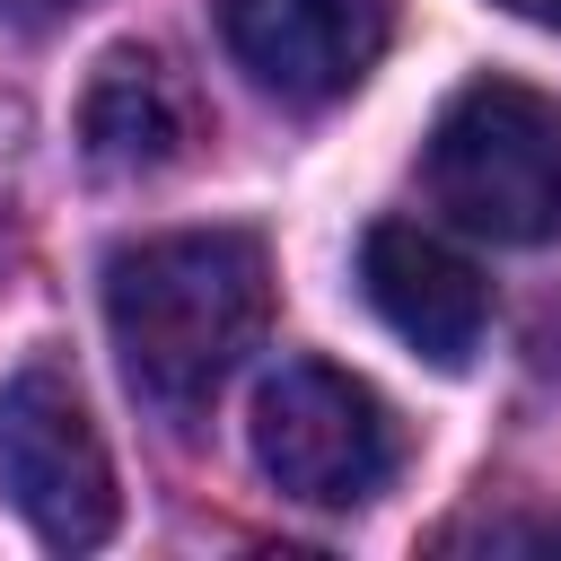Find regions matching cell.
Listing matches in <instances>:
<instances>
[{
  "instance_id": "1",
  "label": "cell",
  "mask_w": 561,
  "mask_h": 561,
  "mask_svg": "<svg viewBox=\"0 0 561 561\" xmlns=\"http://www.w3.org/2000/svg\"><path fill=\"white\" fill-rule=\"evenodd\" d=\"M263 316H272V263L245 228H175L105 263L114 359L131 394L158 412H202L263 342Z\"/></svg>"
},
{
  "instance_id": "2",
  "label": "cell",
  "mask_w": 561,
  "mask_h": 561,
  "mask_svg": "<svg viewBox=\"0 0 561 561\" xmlns=\"http://www.w3.org/2000/svg\"><path fill=\"white\" fill-rule=\"evenodd\" d=\"M430 202L491 245L561 237V105L517 79L456 88L430 131Z\"/></svg>"
},
{
  "instance_id": "3",
  "label": "cell",
  "mask_w": 561,
  "mask_h": 561,
  "mask_svg": "<svg viewBox=\"0 0 561 561\" xmlns=\"http://www.w3.org/2000/svg\"><path fill=\"white\" fill-rule=\"evenodd\" d=\"M254 465L289 500H307V508H368L394 482L403 438H394L386 394L359 386L351 368H333V359H280L254 386Z\"/></svg>"
},
{
  "instance_id": "4",
  "label": "cell",
  "mask_w": 561,
  "mask_h": 561,
  "mask_svg": "<svg viewBox=\"0 0 561 561\" xmlns=\"http://www.w3.org/2000/svg\"><path fill=\"white\" fill-rule=\"evenodd\" d=\"M0 500L53 543L88 552L114 535V465L105 438L61 368H9L0 377Z\"/></svg>"
},
{
  "instance_id": "5",
  "label": "cell",
  "mask_w": 561,
  "mask_h": 561,
  "mask_svg": "<svg viewBox=\"0 0 561 561\" xmlns=\"http://www.w3.org/2000/svg\"><path fill=\"white\" fill-rule=\"evenodd\" d=\"M219 35L280 105H333L377 70L394 0H219Z\"/></svg>"
},
{
  "instance_id": "6",
  "label": "cell",
  "mask_w": 561,
  "mask_h": 561,
  "mask_svg": "<svg viewBox=\"0 0 561 561\" xmlns=\"http://www.w3.org/2000/svg\"><path fill=\"white\" fill-rule=\"evenodd\" d=\"M359 289L368 307L430 359V368H465L482 351V324H491V298H482V272L438 245L430 228L412 219H377L359 237Z\"/></svg>"
},
{
  "instance_id": "7",
  "label": "cell",
  "mask_w": 561,
  "mask_h": 561,
  "mask_svg": "<svg viewBox=\"0 0 561 561\" xmlns=\"http://www.w3.org/2000/svg\"><path fill=\"white\" fill-rule=\"evenodd\" d=\"M79 149L105 175H158L193 149V88L175 79L167 53L149 44H114L79 96Z\"/></svg>"
},
{
  "instance_id": "8",
  "label": "cell",
  "mask_w": 561,
  "mask_h": 561,
  "mask_svg": "<svg viewBox=\"0 0 561 561\" xmlns=\"http://www.w3.org/2000/svg\"><path fill=\"white\" fill-rule=\"evenodd\" d=\"M500 9L526 18V26H552V35H561V0H500Z\"/></svg>"
},
{
  "instance_id": "9",
  "label": "cell",
  "mask_w": 561,
  "mask_h": 561,
  "mask_svg": "<svg viewBox=\"0 0 561 561\" xmlns=\"http://www.w3.org/2000/svg\"><path fill=\"white\" fill-rule=\"evenodd\" d=\"M53 9H70V0H0V18H53Z\"/></svg>"
}]
</instances>
